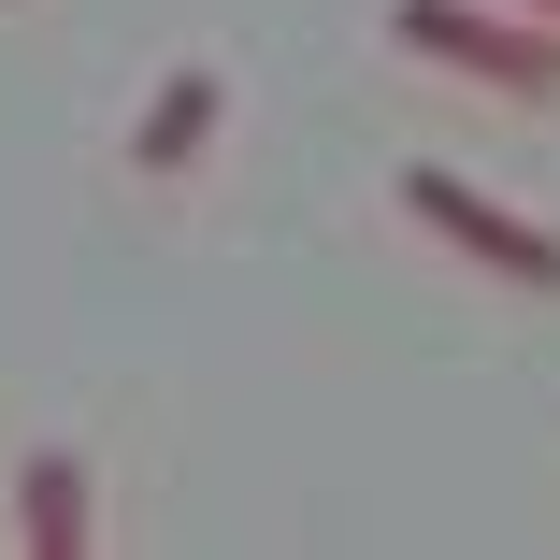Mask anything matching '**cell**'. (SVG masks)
<instances>
[{"instance_id": "cell-2", "label": "cell", "mask_w": 560, "mask_h": 560, "mask_svg": "<svg viewBox=\"0 0 560 560\" xmlns=\"http://www.w3.org/2000/svg\"><path fill=\"white\" fill-rule=\"evenodd\" d=\"M388 44L402 58H445V72H475L503 101H560V44L517 30L503 0H388Z\"/></svg>"}, {"instance_id": "cell-1", "label": "cell", "mask_w": 560, "mask_h": 560, "mask_svg": "<svg viewBox=\"0 0 560 560\" xmlns=\"http://www.w3.org/2000/svg\"><path fill=\"white\" fill-rule=\"evenodd\" d=\"M388 201L417 215V231H431L445 259H475V273H503L517 302H546V288H560V231H546V215H517L503 187H475L460 159H402V173H388Z\"/></svg>"}, {"instance_id": "cell-4", "label": "cell", "mask_w": 560, "mask_h": 560, "mask_svg": "<svg viewBox=\"0 0 560 560\" xmlns=\"http://www.w3.org/2000/svg\"><path fill=\"white\" fill-rule=\"evenodd\" d=\"M101 489H86V460L72 445H30L15 460V560H101Z\"/></svg>"}, {"instance_id": "cell-3", "label": "cell", "mask_w": 560, "mask_h": 560, "mask_svg": "<svg viewBox=\"0 0 560 560\" xmlns=\"http://www.w3.org/2000/svg\"><path fill=\"white\" fill-rule=\"evenodd\" d=\"M215 130H231V72H215V58H173L144 86V116H130V173H187Z\"/></svg>"}, {"instance_id": "cell-5", "label": "cell", "mask_w": 560, "mask_h": 560, "mask_svg": "<svg viewBox=\"0 0 560 560\" xmlns=\"http://www.w3.org/2000/svg\"><path fill=\"white\" fill-rule=\"evenodd\" d=\"M503 15H517V30H546V44H560V0H503Z\"/></svg>"}]
</instances>
